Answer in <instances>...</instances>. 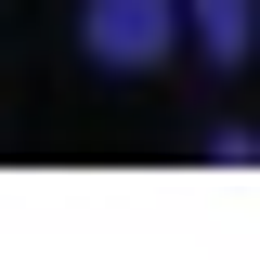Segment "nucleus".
<instances>
[{"label": "nucleus", "instance_id": "2", "mask_svg": "<svg viewBox=\"0 0 260 260\" xmlns=\"http://www.w3.org/2000/svg\"><path fill=\"white\" fill-rule=\"evenodd\" d=\"M182 13H195V39H208V52H247V39H260V0H182Z\"/></svg>", "mask_w": 260, "mask_h": 260}, {"label": "nucleus", "instance_id": "1", "mask_svg": "<svg viewBox=\"0 0 260 260\" xmlns=\"http://www.w3.org/2000/svg\"><path fill=\"white\" fill-rule=\"evenodd\" d=\"M169 26H182V0H78V39H91L104 65H156Z\"/></svg>", "mask_w": 260, "mask_h": 260}]
</instances>
